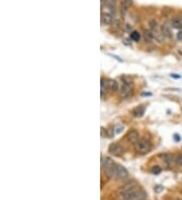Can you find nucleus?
Segmentation results:
<instances>
[{
  "label": "nucleus",
  "instance_id": "nucleus-1",
  "mask_svg": "<svg viewBox=\"0 0 182 200\" xmlns=\"http://www.w3.org/2000/svg\"><path fill=\"white\" fill-rule=\"evenodd\" d=\"M141 190L136 187V186H134V187H131L129 189H126L125 191L120 192V197L122 200H136L140 197L145 196V195H141Z\"/></svg>",
  "mask_w": 182,
  "mask_h": 200
},
{
  "label": "nucleus",
  "instance_id": "nucleus-2",
  "mask_svg": "<svg viewBox=\"0 0 182 200\" xmlns=\"http://www.w3.org/2000/svg\"><path fill=\"white\" fill-rule=\"evenodd\" d=\"M102 168L104 171V175H105L107 178H112L113 176H115V168L116 164H115L110 158H105V160H102Z\"/></svg>",
  "mask_w": 182,
  "mask_h": 200
},
{
  "label": "nucleus",
  "instance_id": "nucleus-3",
  "mask_svg": "<svg viewBox=\"0 0 182 200\" xmlns=\"http://www.w3.org/2000/svg\"><path fill=\"white\" fill-rule=\"evenodd\" d=\"M135 150L138 154L145 155L150 152V150H151V144H150L148 139H142L135 145Z\"/></svg>",
  "mask_w": 182,
  "mask_h": 200
},
{
  "label": "nucleus",
  "instance_id": "nucleus-4",
  "mask_svg": "<svg viewBox=\"0 0 182 200\" xmlns=\"http://www.w3.org/2000/svg\"><path fill=\"white\" fill-rule=\"evenodd\" d=\"M133 92V84L131 83H126L124 82V84L121 85V87L120 89V95L121 98H127Z\"/></svg>",
  "mask_w": 182,
  "mask_h": 200
},
{
  "label": "nucleus",
  "instance_id": "nucleus-5",
  "mask_svg": "<svg viewBox=\"0 0 182 200\" xmlns=\"http://www.w3.org/2000/svg\"><path fill=\"white\" fill-rule=\"evenodd\" d=\"M115 176L118 179H126L129 176V172L126 169L124 166L118 165L116 164V168H115Z\"/></svg>",
  "mask_w": 182,
  "mask_h": 200
},
{
  "label": "nucleus",
  "instance_id": "nucleus-6",
  "mask_svg": "<svg viewBox=\"0 0 182 200\" xmlns=\"http://www.w3.org/2000/svg\"><path fill=\"white\" fill-rule=\"evenodd\" d=\"M108 152L113 156H120L122 153V147L118 143H112L108 148Z\"/></svg>",
  "mask_w": 182,
  "mask_h": 200
},
{
  "label": "nucleus",
  "instance_id": "nucleus-7",
  "mask_svg": "<svg viewBox=\"0 0 182 200\" xmlns=\"http://www.w3.org/2000/svg\"><path fill=\"white\" fill-rule=\"evenodd\" d=\"M126 139H127V140H129L131 144L136 145L140 140L139 133L136 130H134V129L133 130H130L129 133H127V134H126Z\"/></svg>",
  "mask_w": 182,
  "mask_h": 200
},
{
  "label": "nucleus",
  "instance_id": "nucleus-8",
  "mask_svg": "<svg viewBox=\"0 0 182 200\" xmlns=\"http://www.w3.org/2000/svg\"><path fill=\"white\" fill-rule=\"evenodd\" d=\"M162 160L167 165V167H169V168H171L175 162V160L173 159V156L169 153H165L164 155H162Z\"/></svg>",
  "mask_w": 182,
  "mask_h": 200
},
{
  "label": "nucleus",
  "instance_id": "nucleus-9",
  "mask_svg": "<svg viewBox=\"0 0 182 200\" xmlns=\"http://www.w3.org/2000/svg\"><path fill=\"white\" fill-rule=\"evenodd\" d=\"M112 21H113V16L108 14V13H102L101 14V24L103 25H110L112 24Z\"/></svg>",
  "mask_w": 182,
  "mask_h": 200
},
{
  "label": "nucleus",
  "instance_id": "nucleus-10",
  "mask_svg": "<svg viewBox=\"0 0 182 200\" xmlns=\"http://www.w3.org/2000/svg\"><path fill=\"white\" fill-rule=\"evenodd\" d=\"M100 92H101V97L104 96V94L107 93V88H108V80H105L104 78H101L100 80Z\"/></svg>",
  "mask_w": 182,
  "mask_h": 200
},
{
  "label": "nucleus",
  "instance_id": "nucleus-11",
  "mask_svg": "<svg viewBox=\"0 0 182 200\" xmlns=\"http://www.w3.org/2000/svg\"><path fill=\"white\" fill-rule=\"evenodd\" d=\"M161 33L163 34V35L165 36L166 39L172 38V33H171L170 27L168 26V25H166V24H162V26H161Z\"/></svg>",
  "mask_w": 182,
  "mask_h": 200
},
{
  "label": "nucleus",
  "instance_id": "nucleus-12",
  "mask_svg": "<svg viewBox=\"0 0 182 200\" xmlns=\"http://www.w3.org/2000/svg\"><path fill=\"white\" fill-rule=\"evenodd\" d=\"M171 24H172V26L174 27V29H180V30L182 29V19H180V18H178V17L172 18Z\"/></svg>",
  "mask_w": 182,
  "mask_h": 200
},
{
  "label": "nucleus",
  "instance_id": "nucleus-13",
  "mask_svg": "<svg viewBox=\"0 0 182 200\" xmlns=\"http://www.w3.org/2000/svg\"><path fill=\"white\" fill-rule=\"evenodd\" d=\"M152 33H153V35H154V39H156L158 43H163L164 40H165L166 38L163 35L162 33H160V31H158V29H157V30H153Z\"/></svg>",
  "mask_w": 182,
  "mask_h": 200
},
{
  "label": "nucleus",
  "instance_id": "nucleus-14",
  "mask_svg": "<svg viewBox=\"0 0 182 200\" xmlns=\"http://www.w3.org/2000/svg\"><path fill=\"white\" fill-rule=\"evenodd\" d=\"M144 39H145V40L147 43H152L153 39H154V35H153L152 30L145 29L144 30Z\"/></svg>",
  "mask_w": 182,
  "mask_h": 200
},
{
  "label": "nucleus",
  "instance_id": "nucleus-15",
  "mask_svg": "<svg viewBox=\"0 0 182 200\" xmlns=\"http://www.w3.org/2000/svg\"><path fill=\"white\" fill-rule=\"evenodd\" d=\"M108 88L110 89L113 92H116L118 90V83L113 79H109L108 80Z\"/></svg>",
  "mask_w": 182,
  "mask_h": 200
},
{
  "label": "nucleus",
  "instance_id": "nucleus-16",
  "mask_svg": "<svg viewBox=\"0 0 182 200\" xmlns=\"http://www.w3.org/2000/svg\"><path fill=\"white\" fill-rule=\"evenodd\" d=\"M112 25H113V29H115V30H120L122 27V22L120 18H113Z\"/></svg>",
  "mask_w": 182,
  "mask_h": 200
},
{
  "label": "nucleus",
  "instance_id": "nucleus-17",
  "mask_svg": "<svg viewBox=\"0 0 182 200\" xmlns=\"http://www.w3.org/2000/svg\"><path fill=\"white\" fill-rule=\"evenodd\" d=\"M145 113V108L144 107H136L135 110L133 111V114L135 115V117H141L143 116Z\"/></svg>",
  "mask_w": 182,
  "mask_h": 200
},
{
  "label": "nucleus",
  "instance_id": "nucleus-18",
  "mask_svg": "<svg viewBox=\"0 0 182 200\" xmlns=\"http://www.w3.org/2000/svg\"><path fill=\"white\" fill-rule=\"evenodd\" d=\"M140 39H141V35H140V34L138 33V31H136V30L131 31V40H135V42H139Z\"/></svg>",
  "mask_w": 182,
  "mask_h": 200
},
{
  "label": "nucleus",
  "instance_id": "nucleus-19",
  "mask_svg": "<svg viewBox=\"0 0 182 200\" xmlns=\"http://www.w3.org/2000/svg\"><path fill=\"white\" fill-rule=\"evenodd\" d=\"M149 26L151 30H157V27H158V22L156 19H150L149 20Z\"/></svg>",
  "mask_w": 182,
  "mask_h": 200
},
{
  "label": "nucleus",
  "instance_id": "nucleus-20",
  "mask_svg": "<svg viewBox=\"0 0 182 200\" xmlns=\"http://www.w3.org/2000/svg\"><path fill=\"white\" fill-rule=\"evenodd\" d=\"M127 7L126 4L124 3V2H121V4H120V15L124 17L125 15H126V10H127Z\"/></svg>",
  "mask_w": 182,
  "mask_h": 200
},
{
  "label": "nucleus",
  "instance_id": "nucleus-21",
  "mask_svg": "<svg viewBox=\"0 0 182 200\" xmlns=\"http://www.w3.org/2000/svg\"><path fill=\"white\" fill-rule=\"evenodd\" d=\"M161 171H162V169H161L160 166H153V167L151 168V173H152V174H154V175L160 174Z\"/></svg>",
  "mask_w": 182,
  "mask_h": 200
},
{
  "label": "nucleus",
  "instance_id": "nucleus-22",
  "mask_svg": "<svg viewBox=\"0 0 182 200\" xmlns=\"http://www.w3.org/2000/svg\"><path fill=\"white\" fill-rule=\"evenodd\" d=\"M175 164L178 167H182V153L181 154H178L175 157Z\"/></svg>",
  "mask_w": 182,
  "mask_h": 200
},
{
  "label": "nucleus",
  "instance_id": "nucleus-23",
  "mask_svg": "<svg viewBox=\"0 0 182 200\" xmlns=\"http://www.w3.org/2000/svg\"><path fill=\"white\" fill-rule=\"evenodd\" d=\"M124 129H125V126L124 125H122V124H117L115 127V133L118 134L122 133V131H124Z\"/></svg>",
  "mask_w": 182,
  "mask_h": 200
},
{
  "label": "nucleus",
  "instance_id": "nucleus-24",
  "mask_svg": "<svg viewBox=\"0 0 182 200\" xmlns=\"http://www.w3.org/2000/svg\"><path fill=\"white\" fill-rule=\"evenodd\" d=\"M122 2H124L127 7L133 5V0H122Z\"/></svg>",
  "mask_w": 182,
  "mask_h": 200
},
{
  "label": "nucleus",
  "instance_id": "nucleus-25",
  "mask_svg": "<svg viewBox=\"0 0 182 200\" xmlns=\"http://www.w3.org/2000/svg\"><path fill=\"white\" fill-rule=\"evenodd\" d=\"M170 76H171V78H174V79H181V76H180V75H178V74H174V73H173V74H171Z\"/></svg>",
  "mask_w": 182,
  "mask_h": 200
},
{
  "label": "nucleus",
  "instance_id": "nucleus-26",
  "mask_svg": "<svg viewBox=\"0 0 182 200\" xmlns=\"http://www.w3.org/2000/svg\"><path fill=\"white\" fill-rule=\"evenodd\" d=\"M177 39L182 40V30H180L178 34H177Z\"/></svg>",
  "mask_w": 182,
  "mask_h": 200
},
{
  "label": "nucleus",
  "instance_id": "nucleus-27",
  "mask_svg": "<svg viewBox=\"0 0 182 200\" xmlns=\"http://www.w3.org/2000/svg\"><path fill=\"white\" fill-rule=\"evenodd\" d=\"M107 4H111V5H115L116 4V0H108Z\"/></svg>",
  "mask_w": 182,
  "mask_h": 200
},
{
  "label": "nucleus",
  "instance_id": "nucleus-28",
  "mask_svg": "<svg viewBox=\"0 0 182 200\" xmlns=\"http://www.w3.org/2000/svg\"><path fill=\"white\" fill-rule=\"evenodd\" d=\"M174 139H175L176 142H179V140L181 139V138H180V136H179L178 134H175V135H174Z\"/></svg>",
  "mask_w": 182,
  "mask_h": 200
},
{
  "label": "nucleus",
  "instance_id": "nucleus-29",
  "mask_svg": "<svg viewBox=\"0 0 182 200\" xmlns=\"http://www.w3.org/2000/svg\"><path fill=\"white\" fill-rule=\"evenodd\" d=\"M122 42H125L126 45H131V43H130V42H129V40H127V39H124V40H122Z\"/></svg>",
  "mask_w": 182,
  "mask_h": 200
},
{
  "label": "nucleus",
  "instance_id": "nucleus-30",
  "mask_svg": "<svg viewBox=\"0 0 182 200\" xmlns=\"http://www.w3.org/2000/svg\"><path fill=\"white\" fill-rule=\"evenodd\" d=\"M136 200H147V199H146L145 196H142V197H140L139 199H136Z\"/></svg>",
  "mask_w": 182,
  "mask_h": 200
},
{
  "label": "nucleus",
  "instance_id": "nucleus-31",
  "mask_svg": "<svg viewBox=\"0 0 182 200\" xmlns=\"http://www.w3.org/2000/svg\"><path fill=\"white\" fill-rule=\"evenodd\" d=\"M104 2H105V0H101V7H103V5H104Z\"/></svg>",
  "mask_w": 182,
  "mask_h": 200
}]
</instances>
